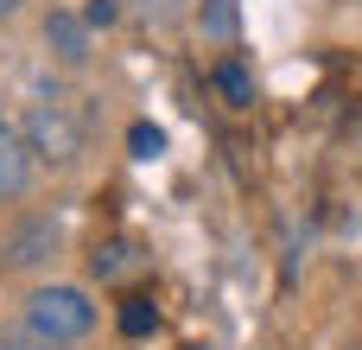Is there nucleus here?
<instances>
[{
	"label": "nucleus",
	"mask_w": 362,
	"mask_h": 350,
	"mask_svg": "<svg viewBox=\"0 0 362 350\" xmlns=\"http://www.w3.org/2000/svg\"><path fill=\"white\" fill-rule=\"evenodd\" d=\"M25 325L45 332L51 344H76L95 332V306L83 287H32L25 293Z\"/></svg>",
	"instance_id": "nucleus-1"
},
{
	"label": "nucleus",
	"mask_w": 362,
	"mask_h": 350,
	"mask_svg": "<svg viewBox=\"0 0 362 350\" xmlns=\"http://www.w3.org/2000/svg\"><path fill=\"white\" fill-rule=\"evenodd\" d=\"M19 128H25V140H32V153H38L45 166H76V153H83V121L70 115V102L45 96V102L25 108Z\"/></svg>",
	"instance_id": "nucleus-2"
},
{
	"label": "nucleus",
	"mask_w": 362,
	"mask_h": 350,
	"mask_svg": "<svg viewBox=\"0 0 362 350\" xmlns=\"http://www.w3.org/2000/svg\"><path fill=\"white\" fill-rule=\"evenodd\" d=\"M32 166H38V153H32L25 128L0 115V204H6V198H25V185H32Z\"/></svg>",
	"instance_id": "nucleus-3"
},
{
	"label": "nucleus",
	"mask_w": 362,
	"mask_h": 350,
	"mask_svg": "<svg viewBox=\"0 0 362 350\" xmlns=\"http://www.w3.org/2000/svg\"><path fill=\"white\" fill-rule=\"evenodd\" d=\"M51 249H57V223H51V217H32V223H19V230H13L6 261H13V268H32V261H45Z\"/></svg>",
	"instance_id": "nucleus-4"
},
{
	"label": "nucleus",
	"mask_w": 362,
	"mask_h": 350,
	"mask_svg": "<svg viewBox=\"0 0 362 350\" xmlns=\"http://www.w3.org/2000/svg\"><path fill=\"white\" fill-rule=\"evenodd\" d=\"M45 45H51L64 64H83V57H89V19H76V13H51V19H45Z\"/></svg>",
	"instance_id": "nucleus-5"
},
{
	"label": "nucleus",
	"mask_w": 362,
	"mask_h": 350,
	"mask_svg": "<svg viewBox=\"0 0 362 350\" xmlns=\"http://www.w3.org/2000/svg\"><path fill=\"white\" fill-rule=\"evenodd\" d=\"M216 96H223L229 108H248V102H255V70H248L242 57H223V64H216Z\"/></svg>",
	"instance_id": "nucleus-6"
},
{
	"label": "nucleus",
	"mask_w": 362,
	"mask_h": 350,
	"mask_svg": "<svg viewBox=\"0 0 362 350\" xmlns=\"http://www.w3.org/2000/svg\"><path fill=\"white\" fill-rule=\"evenodd\" d=\"M197 26H204L210 45H229L235 38V0H204L197 6Z\"/></svg>",
	"instance_id": "nucleus-7"
},
{
	"label": "nucleus",
	"mask_w": 362,
	"mask_h": 350,
	"mask_svg": "<svg viewBox=\"0 0 362 350\" xmlns=\"http://www.w3.org/2000/svg\"><path fill=\"white\" fill-rule=\"evenodd\" d=\"M127 268H134V249H127V242H102V249L89 255V274H95V281H121Z\"/></svg>",
	"instance_id": "nucleus-8"
},
{
	"label": "nucleus",
	"mask_w": 362,
	"mask_h": 350,
	"mask_svg": "<svg viewBox=\"0 0 362 350\" xmlns=\"http://www.w3.org/2000/svg\"><path fill=\"white\" fill-rule=\"evenodd\" d=\"M153 325H159V306L153 300H121V332L127 338H146Z\"/></svg>",
	"instance_id": "nucleus-9"
},
{
	"label": "nucleus",
	"mask_w": 362,
	"mask_h": 350,
	"mask_svg": "<svg viewBox=\"0 0 362 350\" xmlns=\"http://www.w3.org/2000/svg\"><path fill=\"white\" fill-rule=\"evenodd\" d=\"M0 350H64V344H51L45 332H32V325L19 319V325H0Z\"/></svg>",
	"instance_id": "nucleus-10"
},
{
	"label": "nucleus",
	"mask_w": 362,
	"mask_h": 350,
	"mask_svg": "<svg viewBox=\"0 0 362 350\" xmlns=\"http://www.w3.org/2000/svg\"><path fill=\"white\" fill-rule=\"evenodd\" d=\"M127 147H134V159H159V153H165V134H159L153 121H134V128H127Z\"/></svg>",
	"instance_id": "nucleus-11"
},
{
	"label": "nucleus",
	"mask_w": 362,
	"mask_h": 350,
	"mask_svg": "<svg viewBox=\"0 0 362 350\" xmlns=\"http://www.w3.org/2000/svg\"><path fill=\"white\" fill-rule=\"evenodd\" d=\"M115 13H121L115 0H89V6H83V19H89V26H115Z\"/></svg>",
	"instance_id": "nucleus-12"
},
{
	"label": "nucleus",
	"mask_w": 362,
	"mask_h": 350,
	"mask_svg": "<svg viewBox=\"0 0 362 350\" xmlns=\"http://www.w3.org/2000/svg\"><path fill=\"white\" fill-rule=\"evenodd\" d=\"M13 13H19V0H0V19H13Z\"/></svg>",
	"instance_id": "nucleus-13"
},
{
	"label": "nucleus",
	"mask_w": 362,
	"mask_h": 350,
	"mask_svg": "<svg viewBox=\"0 0 362 350\" xmlns=\"http://www.w3.org/2000/svg\"><path fill=\"white\" fill-rule=\"evenodd\" d=\"M185 350H210V344H185Z\"/></svg>",
	"instance_id": "nucleus-14"
}]
</instances>
